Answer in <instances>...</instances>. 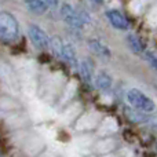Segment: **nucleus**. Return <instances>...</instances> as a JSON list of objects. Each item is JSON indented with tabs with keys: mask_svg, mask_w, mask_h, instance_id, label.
Here are the masks:
<instances>
[{
	"mask_svg": "<svg viewBox=\"0 0 157 157\" xmlns=\"http://www.w3.org/2000/svg\"><path fill=\"white\" fill-rule=\"evenodd\" d=\"M19 37V25L11 13L0 11V40L13 43Z\"/></svg>",
	"mask_w": 157,
	"mask_h": 157,
	"instance_id": "nucleus-1",
	"label": "nucleus"
},
{
	"mask_svg": "<svg viewBox=\"0 0 157 157\" xmlns=\"http://www.w3.org/2000/svg\"><path fill=\"white\" fill-rule=\"evenodd\" d=\"M127 102L134 109L142 112V113H153L156 112V105L146 94L136 88H131L127 91Z\"/></svg>",
	"mask_w": 157,
	"mask_h": 157,
	"instance_id": "nucleus-2",
	"label": "nucleus"
},
{
	"mask_svg": "<svg viewBox=\"0 0 157 157\" xmlns=\"http://www.w3.org/2000/svg\"><path fill=\"white\" fill-rule=\"evenodd\" d=\"M28 33H29V36H30L32 43L35 44L37 48H41V50L50 48V37L47 36V33L44 32L40 26H37V25H29Z\"/></svg>",
	"mask_w": 157,
	"mask_h": 157,
	"instance_id": "nucleus-3",
	"label": "nucleus"
},
{
	"mask_svg": "<svg viewBox=\"0 0 157 157\" xmlns=\"http://www.w3.org/2000/svg\"><path fill=\"white\" fill-rule=\"evenodd\" d=\"M59 13H61V17H62V19L69 25V26L76 28V29H81V28L84 26L83 21L80 19V15H78V13H77V11H75L69 4H66V3L61 4Z\"/></svg>",
	"mask_w": 157,
	"mask_h": 157,
	"instance_id": "nucleus-4",
	"label": "nucleus"
},
{
	"mask_svg": "<svg viewBox=\"0 0 157 157\" xmlns=\"http://www.w3.org/2000/svg\"><path fill=\"white\" fill-rule=\"evenodd\" d=\"M106 18L109 19V22H110L112 26H114L116 29H121V30H127L128 28H130V22H128V19L125 18L124 15H123L120 11L117 10H108L106 11Z\"/></svg>",
	"mask_w": 157,
	"mask_h": 157,
	"instance_id": "nucleus-5",
	"label": "nucleus"
},
{
	"mask_svg": "<svg viewBox=\"0 0 157 157\" xmlns=\"http://www.w3.org/2000/svg\"><path fill=\"white\" fill-rule=\"evenodd\" d=\"M58 3L55 2H44V0H29V2H25L28 11H30L32 14L36 15H43L47 10H48L50 6H57Z\"/></svg>",
	"mask_w": 157,
	"mask_h": 157,
	"instance_id": "nucleus-6",
	"label": "nucleus"
},
{
	"mask_svg": "<svg viewBox=\"0 0 157 157\" xmlns=\"http://www.w3.org/2000/svg\"><path fill=\"white\" fill-rule=\"evenodd\" d=\"M78 72H80V76L86 81L87 84L92 83V78H94V68H92V62L90 59H84L81 62H78Z\"/></svg>",
	"mask_w": 157,
	"mask_h": 157,
	"instance_id": "nucleus-7",
	"label": "nucleus"
},
{
	"mask_svg": "<svg viewBox=\"0 0 157 157\" xmlns=\"http://www.w3.org/2000/svg\"><path fill=\"white\" fill-rule=\"evenodd\" d=\"M61 58H62L65 62H68L71 66H78L76 51H75V48H73V47H72L69 43H65V44H63Z\"/></svg>",
	"mask_w": 157,
	"mask_h": 157,
	"instance_id": "nucleus-8",
	"label": "nucleus"
},
{
	"mask_svg": "<svg viewBox=\"0 0 157 157\" xmlns=\"http://www.w3.org/2000/svg\"><path fill=\"white\" fill-rule=\"evenodd\" d=\"M112 83H113L112 77L108 73H105V72H99L97 75V77H95V84L102 91H109L112 88Z\"/></svg>",
	"mask_w": 157,
	"mask_h": 157,
	"instance_id": "nucleus-9",
	"label": "nucleus"
},
{
	"mask_svg": "<svg viewBox=\"0 0 157 157\" xmlns=\"http://www.w3.org/2000/svg\"><path fill=\"white\" fill-rule=\"evenodd\" d=\"M90 48L102 58H110V50L99 40H90Z\"/></svg>",
	"mask_w": 157,
	"mask_h": 157,
	"instance_id": "nucleus-10",
	"label": "nucleus"
},
{
	"mask_svg": "<svg viewBox=\"0 0 157 157\" xmlns=\"http://www.w3.org/2000/svg\"><path fill=\"white\" fill-rule=\"evenodd\" d=\"M125 114H127L128 120H131L132 123H147V119H149L146 113H142V112L136 110L134 108L125 109Z\"/></svg>",
	"mask_w": 157,
	"mask_h": 157,
	"instance_id": "nucleus-11",
	"label": "nucleus"
},
{
	"mask_svg": "<svg viewBox=\"0 0 157 157\" xmlns=\"http://www.w3.org/2000/svg\"><path fill=\"white\" fill-rule=\"evenodd\" d=\"M127 41H128L130 48L134 52H136V54H142V52H145V44L142 43V40L138 37V36L128 35L127 36Z\"/></svg>",
	"mask_w": 157,
	"mask_h": 157,
	"instance_id": "nucleus-12",
	"label": "nucleus"
},
{
	"mask_svg": "<svg viewBox=\"0 0 157 157\" xmlns=\"http://www.w3.org/2000/svg\"><path fill=\"white\" fill-rule=\"evenodd\" d=\"M63 44H65V41H62V39L58 37V36H54V37L50 39V48L58 57H61V54H62Z\"/></svg>",
	"mask_w": 157,
	"mask_h": 157,
	"instance_id": "nucleus-13",
	"label": "nucleus"
},
{
	"mask_svg": "<svg viewBox=\"0 0 157 157\" xmlns=\"http://www.w3.org/2000/svg\"><path fill=\"white\" fill-rule=\"evenodd\" d=\"M145 58L155 71H157V54L153 51H145Z\"/></svg>",
	"mask_w": 157,
	"mask_h": 157,
	"instance_id": "nucleus-14",
	"label": "nucleus"
},
{
	"mask_svg": "<svg viewBox=\"0 0 157 157\" xmlns=\"http://www.w3.org/2000/svg\"><path fill=\"white\" fill-rule=\"evenodd\" d=\"M147 124H149L152 128L157 130V110L153 112V114L149 116V119H147Z\"/></svg>",
	"mask_w": 157,
	"mask_h": 157,
	"instance_id": "nucleus-15",
	"label": "nucleus"
},
{
	"mask_svg": "<svg viewBox=\"0 0 157 157\" xmlns=\"http://www.w3.org/2000/svg\"><path fill=\"white\" fill-rule=\"evenodd\" d=\"M156 150H157V144H156Z\"/></svg>",
	"mask_w": 157,
	"mask_h": 157,
	"instance_id": "nucleus-16",
	"label": "nucleus"
},
{
	"mask_svg": "<svg viewBox=\"0 0 157 157\" xmlns=\"http://www.w3.org/2000/svg\"><path fill=\"white\" fill-rule=\"evenodd\" d=\"M0 157H2V155H0Z\"/></svg>",
	"mask_w": 157,
	"mask_h": 157,
	"instance_id": "nucleus-17",
	"label": "nucleus"
}]
</instances>
